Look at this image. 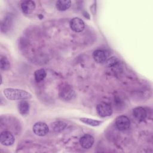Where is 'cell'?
<instances>
[{
	"mask_svg": "<svg viewBox=\"0 0 153 153\" xmlns=\"http://www.w3.org/2000/svg\"><path fill=\"white\" fill-rule=\"evenodd\" d=\"M5 97L10 100H26L32 98V94L28 91L19 88H6L3 90Z\"/></svg>",
	"mask_w": 153,
	"mask_h": 153,
	"instance_id": "6da1fadb",
	"label": "cell"
},
{
	"mask_svg": "<svg viewBox=\"0 0 153 153\" xmlns=\"http://www.w3.org/2000/svg\"><path fill=\"white\" fill-rule=\"evenodd\" d=\"M96 111L100 117H106L112 115V108L109 103L106 102H100L96 106Z\"/></svg>",
	"mask_w": 153,
	"mask_h": 153,
	"instance_id": "7a4b0ae2",
	"label": "cell"
},
{
	"mask_svg": "<svg viewBox=\"0 0 153 153\" xmlns=\"http://www.w3.org/2000/svg\"><path fill=\"white\" fill-rule=\"evenodd\" d=\"M116 127L120 131H125L129 128L130 121L126 115H120L115 120Z\"/></svg>",
	"mask_w": 153,
	"mask_h": 153,
	"instance_id": "3957f363",
	"label": "cell"
},
{
	"mask_svg": "<svg viewBox=\"0 0 153 153\" xmlns=\"http://www.w3.org/2000/svg\"><path fill=\"white\" fill-rule=\"evenodd\" d=\"M33 131L38 136H44L48 133L49 128L45 123L38 122L33 125Z\"/></svg>",
	"mask_w": 153,
	"mask_h": 153,
	"instance_id": "277c9868",
	"label": "cell"
},
{
	"mask_svg": "<svg viewBox=\"0 0 153 153\" xmlns=\"http://www.w3.org/2000/svg\"><path fill=\"white\" fill-rule=\"evenodd\" d=\"M59 95L62 99L65 100H69L75 97V92L70 86L65 85L61 87Z\"/></svg>",
	"mask_w": 153,
	"mask_h": 153,
	"instance_id": "5b68a950",
	"label": "cell"
},
{
	"mask_svg": "<svg viewBox=\"0 0 153 153\" xmlns=\"http://www.w3.org/2000/svg\"><path fill=\"white\" fill-rule=\"evenodd\" d=\"M71 29L75 32H82L85 27L84 21L78 17H75L72 19L69 23Z\"/></svg>",
	"mask_w": 153,
	"mask_h": 153,
	"instance_id": "8992f818",
	"label": "cell"
},
{
	"mask_svg": "<svg viewBox=\"0 0 153 153\" xmlns=\"http://www.w3.org/2000/svg\"><path fill=\"white\" fill-rule=\"evenodd\" d=\"M0 141L3 145L10 146L14 143L15 139L11 132L8 131H4L1 133Z\"/></svg>",
	"mask_w": 153,
	"mask_h": 153,
	"instance_id": "52a82bcc",
	"label": "cell"
},
{
	"mask_svg": "<svg viewBox=\"0 0 153 153\" xmlns=\"http://www.w3.org/2000/svg\"><path fill=\"white\" fill-rule=\"evenodd\" d=\"M93 57L94 61L98 63H103L108 60V54L103 50H96L93 53Z\"/></svg>",
	"mask_w": 153,
	"mask_h": 153,
	"instance_id": "ba28073f",
	"label": "cell"
},
{
	"mask_svg": "<svg viewBox=\"0 0 153 153\" xmlns=\"http://www.w3.org/2000/svg\"><path fill=\"white\" fill-rule=\"evenodd\" d=\"M94 142L93 136L89 134L83 135L79 139V143L81 146L84 149H89L92 147Z\"/></svg>",
	"mask_w": 153,
	"mask_h": 153,
	"instance_id": "9c48e42d",
	"label": "cell"
},
{
	"mask_svg": "<svg viewBox=\"0 0 153 153\" xmlns=\"http://www.w3.org/2000/svg\"><path fill=\"white\" fill-rule=\"evenodd\" d=\"M133 115L138 121H143L146 118L147 113L145 108L140 106H138L133 109Z\"/></svg>",
	"mask_w": 153,
	"mask_h": 153,
	"instance_id": "30bf717a",
	"label": "cell"
},
{
	"mask_svg": "<svg viewBox=\"0 0 153 153\" xmlns=\"http://www.w3.org/2000/svg\"><path fill=\"white\" fill-rule=\"evenodd\" d=\"M36 5L33 1H25L21 4V8L22 11L26 14L31 13L35 8Z\"/></svg>",
	"mask_w": 153,
	"mask_h": 153,
	"instance_id": "8fae6325",
	"label": "cell"
},
{
	"mask_svg": "<svg viewBox=\"0 0 153 153\" xmlns=\"http://www.w3.org/2000/svg\"><path fill=\"white\" fill-rule=\"evenodd\" d=\"M29 103L26 100H22L18 104L19 112L23 116H26L29 114Z\"/></svg>",
	"mask_w": 153,
	"mask_h": 153,
	"instance_id": "7c38bea8",
	"label": "cell"
},
{
	"mask_svg": "<svg viewBox=\"0 0 153 153\" xmlns=\"http://www.w3.org/2000/svg\"><path fill=\"white\" fill-rule=\"evenodd\" d=\"M71 5V1L69 0H59L56 2V6L59 11H66Z\"/></svg>",
	"mask_w": 153,
	"mask_h": 153,
	"instance_id": "4fadbf2b",
	"label": "cell"
},
{
	"mask_svg": "<svg viewBox=\"0 0 153 153\" xmlns=\"http://www.w3.org/2000/svg\"><path fill=\"white\" fill-rule=\"evenodd\" d=\"M46 76H47V73L44 69H38L35 71L34 73L35 79L38 82L42 81L45 78Z\"/></svg>",
	"mask_w": 153,
	"mask_h": 153,
	"instance_id": "5bb4252c",
	"label": "cell"
},
{
	"mask_svg": "<svg viewBox=\"0 0 153 153\" xmlns=\"http://www.w3.org/2000/svg\"><path fill=\"white\" fill-rule=\"evenodd\" d=\"M79 120L87 125H89L91 126H94V127L98 126L103 123L102 121H99V120H96L91 119L89 118H84V117L80 118Z\"/></svg>",
	"mask_w": 153,
	"mask_h": 153,
	"instance_id": "9a60e30c",
	"label": "cell"
},
{
	"mask_svg": "<svg viewBox=\"0 0 153 153\" xmlns=\"http://www.w3.org/2000/svg\"><path fill=\"white\" fill-rule=\"evenodd\" d=\"M0 65L1 69L3 71H7L10 68V63L7 58L5 56H1L0 59Z\"/></svg>",
	"mask_w": 153,
	"mask_h": 153,
	"instance_id": "2e32d148",
	"label": "cell"
},
{
	"mask_svg": "<svg viewBox=\"0 0 153 153\" xmlns=\"http://www.w3.org/2000/svg\"><path fill=\"white\" fill-rule=\"evenodd\" d=\"M51 126L54 131H60L65 128V127L66 126V124L63 122L57 121V122H54L53 124H52Z\"/></svg>",
	"mask_w": 153,
	"mask_h": 153,
	"instance_id": "e0dca14e",
	"label": "cell"
}]
</instances>
